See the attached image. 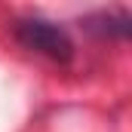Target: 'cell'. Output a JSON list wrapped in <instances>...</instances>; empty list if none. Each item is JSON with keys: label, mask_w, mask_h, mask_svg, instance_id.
<instances>
[{"label": "cell", "mask_w": 132, "mask_h": 132, "mask_svg": "<svg viewBox=\"0 0 132 132\" xmlns=\"http://www.w3.org/2000/svg\"><path fill=\"white\" fill-rule=\"evenodd\" d=\"M12 31H15V40L25 49L37 52V55H43V59H49L55 65H71L74 62L71 34L62 25L49 22V19H19Z\"/></svg>", "instance_id": "obj_1"}, {"label": "cell", "mask_w": 132, "mask_h": 132, "mask_svg": "<svg viewBox=\"0 0 132 132\" xmlns=\"http://www.w3.org/2000/svg\"><path fill=\"white\" fill-rule=\"evenodd\" d=\"M129 25L132 19L126 12H117V15H108V12H98V15H92V19H86V31L92 34H101V37H126L129 34Z\"/></svg>", "instance_id": "obj_2"}]
</instances>
